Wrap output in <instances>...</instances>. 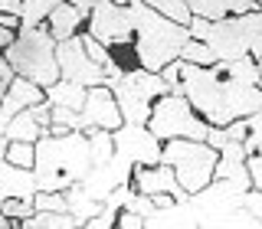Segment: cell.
I'll return each instance as SVG.
<instances>
[{"instance_id":"cell-1","label":"cell","mask_w":262,"mask_h":229,"mask_svg":"<svg viewBox=\"0 0 262 229\" xmlns=\"http://www.w3.org/2000/svg\"><path fill=\"white\" fill-rule=\"evenodd\" d=\"M128 20L135 27V53L138 62L144 69L161 72L167 62L180 59L184 46L193 39V33L187 23H177L170 16H164L161 10H154L147 0H128L125 4Z\"/></svg>"},{"instance_id":"cell-2","label":"cell","mask_w":262,"mask_h":229,"mask_svg":"<svg viewBox=\"0 0 262 229\" xmlns=\"http://www.w3.org/2000/svg\"><path fill=\"white\" fill-rule=\"evenodd\" d=\"M92 141L89 131H46L36 141V177L39 190H69L72 184H82L92 170Z\"/></svg>"},{"instance_id":"cell-3","label":"cell","mask_w":262,"mask_h":229,"mask_svg":"<svg viewBox=\"0 0 262 229\" xmlns=\"http://www.w3.org/2000/svg\"><path fill=\"white\" fill-rule=\"evenodd\" d=\"M56 49H59V39L49 33L46 23H39V27H23L16 43L4 49V56L13 62V69L20 76H27L33 82H39L43 88H49L62 79L59 53Z\"/></svg>"},{"instance_id":"cell-4","label":"cell","mask_w":262,"mask_h":229,"mask_svg":"<svg viewBox=\"0 0 262 229\" xmlns=\"http://www.w3.org/2000/svg\"><path fill=\"white\" fill-rule=\"evenodd\" d=\"M161 161L177 170V180L184 184V190L193 196L216 177L220 147H213L210 141H193V138H170V141H164V157Z\"/></svg>"},{"instance_id":"cell-5","label":"cell","mask_w":262,"mask_h":229,"mask_svg":"<svg viewBox=\"0 0 262 229\" xmlns=\"http://www.w3.org/2000/svg\"><path fill=\"white\" fill-rule=\"evenodd\" d=\"M108 85L118 95L121 114L125 121H135V125H147L151 121V108L161 95L170 92L167 79L154 69H144V65H135V69H125L121 76L108 79Z\"/></svg>"},{"instance_id":"cell-6","label":"cell","mask_w":262,"mask_h":229,"mask_svg":"<svg viewBox=\"0 0 262 229\" xmlns=\"http://www.w3.org/2000/svg\"><path fill=\"white\" fill-rule=\"evenodd\" d=\"M147 128H151L161 141H170V138H193V141H207V134H210L213 125L193 108V102L184 92H167V95H161L158 102H154Z\"/></svg>"},{"instance_id":"cell-7","label":"cell","mask_w":262,"mask_h":229,"mask_svg":"<svg viewBox=\"0 0 262 229\" xmlns=\"http://www.w3.org/2000/svg\"><path fill=\"white\" fill-rule=\"evenodd\" d=\"M85 30L112 49L135 43V27H131V20H128L125 4H115V0H102V4L89 13Z\"/></svg>"},{"instance_id":"cell-8","label":"cell","mask_w":262,"mask_h":229,"mask_svg":"<svg viewBox=\"0 0 262 229\" xmlns=\"http://www.w3.org/2000/svg\"><path fill=\"white\" fill-rule=\"evenodd\" d=\"M59 69H62V79H72V82H79V85H102V82H108V69L105 65H98L92 56H89V49L85 43H82V33L79 36H69V39H62L59 43Z\"/></svg>"},{"instance_id":"cell-9","label":"cell","mask_w":262,"mask_h":229,"mask_svg":"<svg viewBox=\"0 0 262 229\" xmlns=\"http://www.w3.org/2000/svg\"><path fill=\"white\" fill-rule=\"evenodd\" d=\"M115 147L135 167L138 164H161V157H164V141L147 125H135V121H125L115 131Z\"/></svg>"},{"instance_id":"cell-10","label":"cell","mask_w":262,"mask_h":229,"mask_svg":"<svg viewBox=\"0 0 262 229\" xmlns=\"http://www.w3.org/2000/svg\"><path fill=\"white\" fill-rule=\"evenodd\" d=\"M131 184H135L141 193H147V196L170 193V196H177V200H190V193H187L184 184L177 180V170L170 167V164H164V161L161 164H138Z\"/></svg>"},{"instance_id":"cell-11","label":"cell","mask_w":262,"mask_h":229,"mask_svg":"<svg viewBox=\"0 0 262 229\" xmlns=\"http://www.w3.org/2000/svg\"><path fill=\"white\" fill-rule=\"evenodd\" d=\"M131 177H135V164L125 161L121 154H115V157L105 161V164H92V170L85 174L82 187L105 203V196H108L112 190H118L121 184H131Z\"/></svg>"},{"instance_id":"cell-12","label":"cell","mask_w":262,"mask_h":229,"mask_svg":"<svg viewBox=\"0 0 262 229\" xmlns=\"http://www.w3.org/2000/svg\"><path fill=\"white\" fill-rule=\"evenodd\" d=\"M85 121L92 128H108V131H118L125 125V114H121V105H118V95H115V88L108 82H102V85H92L89 88V98H85Z\"/></svg>"},{"instance_id":"cell-13","label":"cell","mask_w":262,"mask_h":229,"mask_svg":"<svg viewBox=\"0 0 262 229\" xmlns=\"http://www.w3.org/2000/svg\"><path fill=\"white\" fill-rule=\"evenodd\" d=\"M46 102V88L39 85V82H33L27 76H16V82L10 88H4V102H0V125H7V121L13 118V114L33 108V105Z\"/></svg>"},{"instance_id":"cell-14","label":"cell","mask_w":262,"mask_h":229,"mask_svg":"<svg viewBox=\"0 0 262 229\" xmlns=\"http://www.w3.org/2000/svg\"><path fill=\"white\" fill-rule=\"evenodd\" d=\"M249 151H246V141H236V138H226L223 147H220V164H216V177L236 180L243 190H252V177H249Z\"/></svg>"},{"instance_id":"cell-15","label":"cell","mask_w":262,"mask_h":229,"mask_svg":"<svg viewBox=\"0 0 262 229\" xmlns=\"http://www.w3.org/2000/svg\"><path fill=\"white\" fill-rule=\"evenodd\" d=\"M36 193H39V177L33 167H20V164H10V161L0 164V200H7V196L33 200Z\"/></svg>"},{"instance_id":"cell-16","label":"cell","mask_w":262,"mask_h":229,"mask_svg":"<svg viewBox=\"0 0 262 229\" xmlns=\"http://www.w3.org/2000/svg\"><path fill=\"white\" fill-rule=\"evenodd\" d=\"M89 23V13L82 10V7H76L72 0H62L59 7H56L53 13H49V20H46V27L49 33H53L56 39H69V36H79V30Z\"/></svg>"},{"instance_id":"cell-17","label":"cell","mask_w":262,"mask_h":229,"mask_svg":"<svg viewBox=\"0 0 262 229\" xmlns=\"http://www.w3.org/2000/svg\"><path fill=\"white\" fill-rule=\"evenodd\" d=\"M0 131H4V138L7 141H39V138L46 134V125L36 118L30 108L27 111H20V114H13L7 125H0Z\"/></svg>"},{"instance_id":"cell-18","label":"cell","mask_w":262,"mask_h":229,"mask_svg":"<svg viewBox=\"0 0 262 229\" xmlns=\"http://www.w3.org/2000/svg\"><path fill=\"white\" fill-rule=\"evenodd\" d=\"M46 95H49L53 105L82 111V108H85V98H89V85H79V82H72V79H59L56 85L46 88Z\"/></svg>"},{"instance_id":"cell-19","label":"cell","mask_w":262,"mask_h":229,"mask_svg":"<svg viewBox=\"0 0 262 229\" xmlns=\"http://www.w3.org/2000/svg\"><path fill=\"white\" fill-rule=\"evenodd\" d=\"M85 226L76 213H59V210H36L30 219H23V229H76Z\"/></svg>"},{"instance_id":"cell-20","label":"cell","mask_w":262,"mask_h":229,"mask_svg":"<svg viewBox=\"0 0 262 229\" xmlns=\"http://www.w3.org/2000/svg\"><path fill=\"white\" fill-rule=\"evenodd\" d=\"M66 200H69V213H76L82 223H89L92 216H98L102 207H105V203L98 200V196H92L82 184H72L69 190H66Z\"/></svg>"},{"instance_id":"cell-21","label":"cell","mask_w":262,"mask_h":229,"mask_svg":"<svg viewBox=\"0 0 262 229\" xmlns=\"http://www.w3.org/2000/svg\"><path fill=\"white\" fill-rule=\"evenodd\" d=\"M4 161L20 167H36V141H7L4 138Z\"/></svg>"},{"instance_id":"cell-22","label":"cell","mask_w":262,"mask_h":229,"mask_svg":"<svg viewBox=\"0 0 262 229\" xmlns=\"http://www.w3.org/2000/svg\"><path fill=\"white\" fill-rule=\"evenodd\" d=\"M62 0H23V27H39Z\"/></svg>"},{"instance_id":"cell-23","label":"cell","mask_w":262,"mask_h":229,"mask_svg":"<svg viewBox=\"0 0 262 229\" xmlns=\"http://www.w3.org/2000/svg\"><path fill=\"white\" fill-rule=\"evenodd\" d=\"M147 4H151L154 10H161L164 16H170V20L187 23V27H190V20H193V10H190L187 0H147Z\"/></svg>"},{"instance_id":"cell-24","label":"cell","mask_w":262,"mask_h":229,"mask_svg":"<svg viewBox=\"0 0 262 229\" xmlns=\"http://www.w3.org/2000/svg\"><path fill=\"white\" fill-rule=\"evenodd\" d=\"M180 59L184 62H196V65H213L216 62V53H213L210 43H203V39H190V43L184 46V53H180Z\"/></svg>"},{"instance_id":"cell-25","label":"cell","mask_w":262,"mask_h":229,"mask_svg":"<svg viewBox=\"0 0 262 229\" xmlns=\"http://www.w3.org/2000/svg\"><path fill=\"white\" fill-rule=\"evenodd\" d=\"M187 4H190L193 16H203V20H223V16H229L226 0H187Z\"/></svg>"},{"instance_id":"cell-26","label":"cell","mask_w":262,"mask_h":229,"mask_svg":"<svg viewBox=\"0 0 262 229\" xmlns=\"http://www.w3.org/2000/svg\"><path fill=\"white\" fill-rule=\"evenodd\" d=\"M0 213L4 216H16V219H30L36 213V203L23 200V196H7V200H0Z\"/></svg>"},{"instance_id":"cell-27","label":"cell","mask_w":262,"mask_h":229,"mask_svg":"<svg viewBox=\"0 0 262 229\" xmlns=\"http://www.w3.org/2000/svg\"><path fill=\"white\" fill-rule=\"evenodd\" d=\"M246 151H249V154L262 151V108L256 114H249V138H246Z\"/></svg>"},{"instance_id":"cell-28","label":"cell","mask_w":262,"mask_h":229,"mask_svg":"<svg viewBox=\"0 0 262 229\" xmlns=\"http://www.w3.org/2000/svg\"><path fill=\"white\" fill-rule=\"evenodd\" d=\"M118 216H121V210H115V207H108V203H105L102 213H98V216H92L85 226H89V229H112V226H118Z\"/></svg>"},{"instance_id":"cell-29","label":"cell","mask_w":262,"mask_h":229,"mask_svg":"<svg viewBox=\"0 0 262 229\" xmlns=\"http://www.w3.org/2000/svg\"><path fill=\"white\" fill-rule=\"evenodd\" d=\"M118 226L121 229H141V226H147V219L141 216V213H135V210H121V216H118Z\"/></svg>"},{"instance_id":"cell-30","label":"cell","mask_w":262,"mask_h":229,"mask_svg":"<svg viewBox=\"0 0 262 229\" xmlns=\"http://www.w3.org/2000/svg\"><path fill=\"white\" fill-rule=\"evenodd\" d=\"M249 177H252V187L256 190H262V151H256V154H249Z\"/></svg>"},{"instance_id":"cell-31","label":"cell","mask_w":262,"mask_h":229,"mask_svg":"<svg viewBox=\"0 0 262 229\" xmlns=\"http://www.w3.org/2000/svg\"><path fill=\"white\" fill-rule=\"evenodd\" d=\"M246 207H249L262 219V190H256V187H252V190H246Z\"/></svg>"},{"instance_id":"cell-32","label":"cell","mask_w":262,"mask_h":229,"mask_svg":"<svg viewBox=\"0 0 262 229\" xmlns=\"http://www.w3.org/2000/svg\"><path fill=\"white\" fill-rule=\"evenodd\" d=\"M0 27L23 30V16H20V13H7V10H0Z\"/></svg>"},{"instance_id":"cell-33","label":"cell","mask_w":262,"mask_h":229,"mask_svg":"<svg viewBox=\"0 0 262 229\" xmlns=\"http://www.w3.org/2000/svg\"><path fill=\"white\" fill-rule=\"evenodd\" d=\"M16 36H20V30H10V27H0V46H13L16 43Z\"/></svg>"},{"instance_id":"cell-34","label":"cell","mask_w":262,"mask_h":229,"mask_svg":"<svg viewBox=\"0 0 262 229\" xmlns=\"http://www.w3.org/2000/svg\"><path fill=\"white\" fill-rule=\"evenodd\" d=\"M0 10H7V13H20V16H23V0H0Z\"/></svg>"},{"instance_id":"cell-35","label":"cell","mask_w":262,"mask_h":229,"mask_svg":"<svg viewBox=\"0 0 262 229\" xmlns=\"http://www.w3.org/2000/svg\"><path fill=\"white\" fill-rule=\"evenodd\" d=\"M72 4H76V7H82V10H85V13H92L95 7L102 4V0H72Z\"/></svg>"},{"instance_id":"cell-36","label":"cell","mask_w":262,"mask_h":229,"mask_svg":"<svg viewBox=\"0 0 262 229\" xmlns=\"http://www.w3.org/2000/svg\"><path fill=\"white\" fill-rule=\"evenodd\" d=\"M252 56H262V33L256 36V43H252Z\"/></svg>"},{"instance_id":"cell-37","label":"cell","mask_w":262,"mask_h":229,"mask_svg":"<svg viewBox=\"0 0 262 229\" xmlns=\"http://www.w3.org/2000/svg\"><path fill=\"white\" fill-rule=\"evenodd\" d=\"M256 65H259V76H262V56H256Z\"/></svg>"},{"instance_id":"cell-38","label":"cell","mask_w":262,"mask_h":229,"mask_svg":"<svg viewBox=\"0 0 262 229\" xmlns=\"http://www.w3.org/2000/svg\"><path fill=\"white\" fill-rule=\"evenodd\" d=\"M115 4H128V0H115Z\"/></svg>"},{"instance_id":"cell-39","label":"cell","mask_w":262,"mask_h":229,"mask_svg":"<svg viewBox=\"0 0 262 229\" xmlns=\"http://www.w3.org/2000/svg\"><path fill=\"white\" fill-rule=\"evenodd\" d=\"M259 7H262V0H259Z\"/></svg>"}]
</instances>
